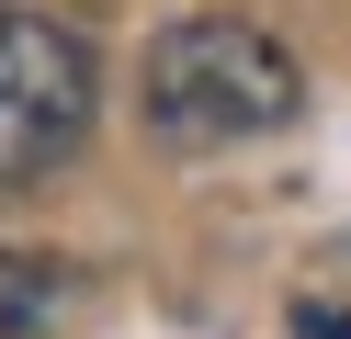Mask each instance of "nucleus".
Segmentation results:
<instances>
[{
	"mask_svg": "<svg viewBox=\"0 0 351 339\" xmlns=\"http://www.w3.org/2000/svg\"><path fill=\"white\" fill-rule=\"evenodd\" d=\"M136 102H147V136H159V147H193V158H204V147H250V136L295 125L306 79H295V57H283L261 23L193 12V23H170V34L147 45Z\"/></svg>",
	"mask_w": 351,
	"mask_h": 339,
	"instance_id": "obj_1",
	"label": "nucleus"
},
{
	"mask_svg": "<svg viewBox=\"0 0 351 339\" xmlns=\"http://www.w3.org/2000/svg\"><path fill=\"white\" fill-rule=\"evenodd\" d=\"M91 102H102V68L91 45L69 34L57 12H23V0H0V192L91 136Z\"/></svg>",
	"mask_w": 351,
	"mask_h": 339,
	"instance_id": "obj_2",
	"label": "nucleus"
},
{
	"mask_svg": "<svg viewBox=\"0 0 351 339\" xmlns=\"http://www.w3.org/2000/svg\"><path fill=\"white\" fill-rule=\"evenodd\" d=\"M46 316H57V283H46V260L0 249V339H46Z\"/></svg>",
	"mask_w": 351,
	"mask_h": 339,
	"instance_id": "obj_3",
	"label": "nucleus"
},
{
	"mask_svg": "<svg viewBox=\"0 0 351 339\" xmlns=\"http://www.w3.org/2000/svg\"><path fill=\"white\" fill-rule=\"evenodd\" d=\"M295 328H306V339H351V316H328V305H306Z\"/></svg>",
	"mask_w": 351,
	"mask_h": 339,
	"instance_id": "obj_4",
	"label": "nucleus"
}]
</instances>
